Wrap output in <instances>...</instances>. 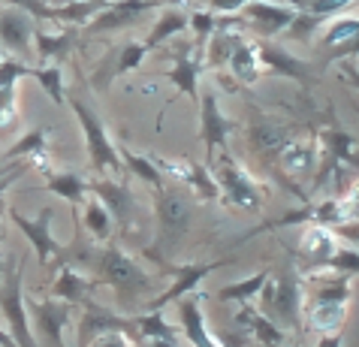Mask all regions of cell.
I'll return each instance as SVG.
<instances>
[{
  "label": "cell",
  "instance_id": "obj_1",
  "mask_svg": "<svg viewBox=\"0 0 359 347\" xmlns=\"http://www.w3.org/2000/svg\"><path fill=\"white\" fill-rule=\"evenodd\" d=\"M94 281H97V287L100 284L112 287L121 308H130V305H136L154 287L151 275H148L142 266H139L133 257L127 254L124 247H118V245H109L106 251L100 254V260H97V278H94Z\"/></svg>",
  "mask_w": 359,
  "mask_h": 347
},
{
  "label": "cell",
  "instance_id": "obj_2",
  "mask_svg": "<svg viewBox=\"0 0 359 347\" xmlns=\"http://www.w3.org/2000/svg\"><path fill=\"white\" fill-rule=\"evenodd\" d=\"M73 112L82 124V133H85V145H88V157H91V166L97 175H106V172H118L124 178V161L118 154V145L109 139L103 121L97 118V112L91 106H85L82 100H69Z\"/></svg>",
  "mask_w": 359,
  "mask_h": 347
},
{
  "label": "cell",
  "instance_id": "obj_3",
  "mask_svg": "<svg viewBox=\"0 0 359 347\" xmlns=\"http://www.w3.org/2000/svg\"><path fill=\"white\" fill-rule=\"evenodd\" d=\"M0 311L9 323V335L18 347H36L31 314H27V296H25V263L13 257V272H9L4 290H0Z\"/></svg>",
  "mask_w": 359,
  "mask_h": 347
},
{
  "label": "cell",
  "instance_id": "obj_4",
  "mask_svg": "<svg viewBox=\"0 0 359 347\" xmlns=\"http://www.w3.org/2000/svg\"><path fill=\"white\" fill-rule=\"evenodd\" d=\"M208 170H212L215 184L221 187V196L229 205L248 208V212H260V205H263L260 187L254 184V178L248 175L242 166H236V161L226 151L221 154V161H215Z\"/></svg>",
  "mask_w": 359,
  "mask_h": 347
},
{
  "label": "cell",
  "instance_id": "obj_5",
  "mask_svg": "<svg viewBox=\"0 0 359 347\" xmlns=\"http://www.w3.org/2000/svg\"><path fill=\"white\" fill-rule=\"evenodd\" d=\"M194 205L182 191H163L157 193V221H161V236L157 245L148 247V257H157L161 247H175V242L182 239L191 226Z\"/></svg>",
  "mask_w": 359,
  "mask_h": 347
},
{
  "label": "cell",
  "instance_id": "obj_6",
  "mask_svg": "<svg viewBox=\"0 0 359 347\" xmlns=\"http://www.w3.org/2000/svg\"><path fill=\"white\" fill-rule=\"evenodd\" d=\"M263 314L269 311L281 326H302V287L293 272H284L278 281H266L263 287Z\"/></svg>",
  "mask_w": 359,
  "mask_h": 347
},
{
  "label": "cell",
  "instance_id": "obj_7",
  "mask_svg": "<svg viewBox=\"0 0 359 347\" xmlns=\"http://www.w3.org/2000/svg\"><path fill=\"white\" fill-rule=\"evenodd\" d=\"M52 217H55V208L52 205H43V212H39V217H25L18 208H9V221H13L18 230L25 233V239L34 245V254H36V260L39 266H48V263H55V260H61L64 257V247L55 242V236H52Z\"/></svg>",
  "mask_w": 359,
  "mask_h": 347
},
{
  "label": "cell",
  "instance_id": "obj_8",
  "mask_svg": "<svg viewBox=\"0 0 359 347\" xmlns=\"http://www.w3.org/2000/svg\"><path fill=\"white\" fill-rule=\"evenodd\" d=\"M226 263H233V260H212V263H191V266H166V269H172L175 272V281L166 287V290L161 293V296H154L151 302L145 305V311H163L169 302H178V299H184L187 293H194L199 284L205 281L212 272H217L221 266H226Z\"/></svg>",
  "mask_w": 359,
  "mask_h": 347
},
{
  "label": "cell",
  "instance_id": "obj_9",
  "mask_svg": "<svg viewBox=\"0 0 359 347\" xmlns=\"http://www.w3.org/2000/svg\"><path fill=\"white\" fill-rule=\"evenodd\" d=\"M233 130V121H226V115L217 106V94L215 91H203L199 94V136L205 145V166L215 163V151L226 148V136Z\"/></svg>",
  "mask_w": 359,
  "mask_h": 347
},
{
  "label": "cell",
  "instance_id": "obj_10",
  "mask_svg": "<svg viewBox=\"0 0 359 347\" xmlns=\"http://www.w3.org/2000/svg\"><path fill=\"white\" fill-rule=\"evenodd\" d=\"M109 332H121V335L136 332L133 317H124V314H118L112 308H106V305L88 299L85 302V314H82V320H79V344L88 347L94 339L109 335Z\"/></svg>",
  "mask_w": 359,
  "mask_h": 347
},
{
  "label": "cell",
  "instance_id": "obj_11",
  "mask_svg": "<svg viewBox=\"0 0 359 347\" xmlns=\"http://www.w3.org/2000/svg\"><path fill=\"white\" fill-rule=\"evenodd\" d=\"M27 314L34 317L36 329L52 347H67L64 344V329L73 320V305L61 299H31L27 296Z\"/></svg>",
  "mask_w": 359,
  "mask_h": 347
},
{
  "label": "cell",
  "instance_id": "obj_12",
  "mask_svg": "<svg viewBox=\"0 0 359 347\" xmlns=\"http://www.w3.org/2000/svg\"><path fill=\"white\" fill-rule=\"evenodd\" d=\"M254 48H257V57H260V67L269 69V73H278V76H290L293 82H302L308 85L314 79V67L302 61V57L290 55L284 46L272 43V39H254Z\"/></svg>",
  "mask_w": 359,
  "mask_h": 347
},
{
  "label": "cell",
  "instance_id": "obj_13",
  "mask_svg": "<svg viewBox=\"0 0 359 347\" xmlns=\"http://www.w3.org/2000/svg\"><path fill=\"white\" fill-rule=\"evenodd\" d=\"M34 18L18 4L0 6V48L13 55H27L34 48Z\"/></svg>",
  "mask_w": 359,
  "mask_h": 347
},
{
  "label": "cell",
  "instance_id": "obj_14",
  "mask_svg": "<svg viewBox=\"0 0 359 347\" xmlns=\"http://www.w3.org/2000/svg\"><path fill=\"white\" fill-rule=\"evenodd\" d=\"M242 15H217V31L212 34V39H208V52H205V64L208 69H221L229 64V57H233V52L238 46L245 43L242 36Z\"/></svg>",
  "mask_w": 359,
  "mask_h": 347
},
{
  "label": "cell",
  "instance_id": "obj_15",
  "mask_svg": "<svg viewBox=\"0 0 359 347\" xmlns=\"http://www.w3.org/2000/svg\"><path fill=\"white\" fill-rule=\"evenodd\" d=\"M242 13H245V22L254 25L263 34L260 39H272L281 31H287V27H293L299 9L296 4H245Z\"/></svg>",
  "mask_w": 359,
  "mask_h": 347
},
{
  "label": "cell",
  "instance_id": "obj_16",
  "mask_svg": "<svg viewBox=\"0 0 359 347\" xmlns=\"http://www.w3.org/2000/svg\"><path fill=\"white\" fill-rule=\"evenodd\" d=\"M91 193L109 208L112 221L121 226L124 233L130 230L133 221H136V200H133L130 184H127L124 178H121V182H94L91 184Z\"/></svg>",
  "mask_w": 359,
  "mask_h": 347
},
{
  "label": "cell",
  "instance_id": "obj_17",
  "mask_svg": "<svg viewBox=\"0 0 359 347\" xmlns=\"http://www.w3.org/2000/svg\"><path fill=\"white\" fill-rule=\"evenodd\" d=\"M320 55L326 64L344 55H359V18H338L320 36Z\"/></svg>",
  "mask_w": 359,
  "mask_h": 347
},
{
  "label": "cell",
  "instance_id": "obj_18",
  "mask_svg": "<svg viewBox=\"0 0 359 347\" xmlns=\"http://www.w3.org/2000/svg\"><path fill=\"white\" fill-rule=\"evenodd\" d=\"M157 4L151 0H124V4H109L103 13H100L91 25H88V34H103V31H121L127 25H136L139 18H145V13H151Z\"/></svg>",
  "mask_w": 359,
  "mask_h": 347
},
{
  "label": "cell",
  "instance_id": "obj_19",
  "mask_svg": "<svg viewBox=\"0 0 359 347\" xmlns=\"http://www.w3.org/2000/svg\"><path fill=\"white\" fill-rule=\"evenodd\" d=\"M178 320H182L184 339L191 341L194 347H224L221 341H215L212 335H208L205 314H203V296H199V293L178 299Z\"/></svg>",
  "mask_w": 359,
  "mask_h": 347
},
{
  "label": "cell",
  "instance_id": "obj_20",
  "mask_svg": "<svg viewBox=\"0 0 359 347\" xmlns=\"http://www.w3.org/2000/svg\"><path fill=\"white\" fill-rule=\"evenodd\" d=\"M94 290H97V281L85 278L79 269H73V266H61L52 290H48V299H61V302H69L76 308V305H85L91 299Z\"/></svg>",
  "mask_w": 359,
  "mask_h": 347
},
{
  "label": "cell",
  "instance_id": "obj_21",
  "mask_svg": "<svg viewBox=\"0 0 359 347\" xmlns=\"http://www.w3.org/2000/svg\"><path fill=\"white\" fill-rule=\"evenodd\" d=\"M332 272V269H329ZM308 290H311V305H344L351 299V275H320L314 272L308 278ZM308 305V308H311Z\"/></svg>",
  "mask_w": 359,
  "mask_h": 347
},
{
  "label": "cell",
  "instance_id": "obj_22",
  "mask_svg": "<svg viewBox=\"0 0 359 347\" xmlns=\"http://www.w3.org/2000/svg\"><path fill=\"white\" fill-rule=\"evenodd\" d=\"M236 323L242 326V329H248L254 335L257 341H260V347H275V344H284L287 341V329H281L272 317H266L263 311L251 308V305H242V311L236 314Z\"/></svg>",
  "mask_w": 359,
  "mask_h": 347
},
{
  "label": "cell",
  "instance_id": "obj_23",
  "mask_svg": "<svg viewBox=\"0 0 359 347\" xmlns=\"http://www.w3.org/2000/svg\"><path fill=\"white\" fill-rule=\"evenodd\" d=\"M203 61H199L196 55H191V48H178V57L172 69H166V79L178 88V94L182 97H191V100H196L199 97V73H203Z\"/></svg>",
  "mask_w": 359,
  "mask_h": 347
},
{
  "label": "cell",
  "instance_id": "obj_24",
  "mask_svg": "<svg viewBox=\"0 0 359 347\" xmlns=\"http://www.w3.org/2000/svg\"><path fill=\"white\" fill-rule=\"evenodd\" d=\"M145 57H148V46H145V43H136V39H127V43L115 52L112 61H109L112 67H106L100 76H94V88H106V82H109L112 76L133 73V69H139V64H142Z\"/></svg>",
  "mask_w": 359,
  "mask_h": 347
},
{
  "label": "cell",
  "instance_id": "obj_25",
  "mask_svg": "<svg viewBox=\"0 0 359 347\" xmlns=\"http://www.w3.org/2000/svg\"><path fill=\"white\" fill-rule=\"evenodd\" d=\"M76 46V31L73 27H64L61 34H52V31H36L34 34V52L39 57V67L46 61H64V57L73 52Z\"/></svg>",
  "mask_w": 359,
  "mask_h": 347
},
{
  "label": "cell",
  "instance_id": "obj_26",
  "mask_svg": "<svg viewBox=\"0 0 359 347\" xmlns=\"http://www.w3.org/2000/svg\"><path fill=\"white\" fill-rule=\"evenodd\" d=\"M335 247H338V239L326 230V226H308V233L302 236V242H299V257H302V260H311L314 269H317V266L329 263V257L335 254Z\"/></svg>",
  "mask_w": 359,
  "mask_h": 347
},
{
  "label": "cell",
  "instance_id": "obj_27",
  "mask_svg": "<svg viewBox=\"0 0 359 347\" xmlns=\"http://www.w3.org/2000/svg\"><path fill=\"white\" fill-rule=\"evenodd\" d=\"M187 27H191L187 9H182V6H163L161 15H157V22H154V27H151V34H148V39H145L148 52H151V48H157L161 43H166L169 36L187 31Z\"/></svg>",
  "mask_w": 359,
  "mask_h": 347
},
{
  "label": "cell",
  "instance_id": "obj_28",
  "mask_svg": "<svg viewBox=\"0 0 359 347\" xmlns=\"http://www.w3.org/2000/svg\"><path fill=\"white\" fill-rule=\"evenodd\" d=\"M323 145H326V163L335 166H351L359 170V157L356 151V139L344 130H323Z\"/></svg>",
  "mask_w": 359,
  "mask_h": 347
},
{
  "label": "cell",
  "instance_id": "obj_29",
  "mask_svg": "<svg viewBox=\"0 0 359 347\" xmlns=\"http://www.w3.org/2000/svg\"><path fill=\"white\" fill-rule=\"evenodd\" d=\"M46 187L55 196H61V200L73 203V205L85 203V196L91 193V184L76 172H46Z\"/></svg>",
  "mask_w": 359,
  "mask_h": 347
},
{
  "label": "cell",
  "instance_id": "obj_30",
  "mask_svg": "<svg viewBox=\"0 0 359 347\" xmlns=\"http://www.w3.org/2000/svg\"><path fill=\"white\" fill-rule=\"evenodd\" d=\"M281 166L290 175H308V172H314V148H311V142L290 139V142L281 148Z\"/></svg>",
  "mask_w": 359,
  "mask_h": 347
},
{
  "label": "cell",
  "instance_id": "obj_31",
  "mask_svg": "<svg viewBox=\"0 0 359 347\" xmlns=\"http://www.w3.org/2000/svg\"><path fill=\"white\" fill-rule=\"evenodd\" d=\"M226 67L233 69L236 79H238L242 85H254L257 79H260V73H263L260 57H257V48H254V43H248V39L233 52V57H229Z\"/></svg>",
  "mask_w": 359,
  "mask_h": 347
},
{
  "label": "cell",
  "instance_id": "obj_32",
  "mask_svg": "<svg viewBox=\"0 0 359 347\" xmlns=\"http://www.w3.org/2000/svg\"><path fill=\"white\" fill-rule=\"evenodd\" d=\"M266 281H269V272H257V275H251V278H245V281H233V284H224L221 290L215 293V299L217 302H224V305H229V302H238V305H245L251 296H257L266 287Z\"/></svg>",
  "mask_w": 359,
  "mask_h": 347
},
{
  "label": "cell",
  "instance_id": "obj_33",
  "mask_svg": "<svg viewBox=\"0 0 359 347\" xmlns=\"http://www.w3.org/2000/svg\"><path fill=\"white\" fill-rule=\"evenodd\" d=\"M118 154L124 157V170H130L136 178H142L145 184H151V191L154 193H163L166 191V184H163V175H161V170L154 166V161H148V157H142V154H133L130 148H118Z\"/></svg>",
  "mask_w": 359,
  "mask_h": 347
},
{
  "label": "cell",
  "instance_id": "obj_34",
  "mask_svg": "<svg viewBox=\"0 0 359 347\" xmlns=\"http://www.w3.org/2000/svg\"><path fill=\"white\" fill-rule=\"evenodd\" d=\"M136 335H142L148 341H175V326L166 320L163 311H145L133 317Z\"/></svg>",
  "mask_w": 359,
  "mask_h": 347
},
{
  "label": "cell",
  "instance_id": "obj_35",
  "mask_svg": "<svg viewBox=\"0 0 359 347\" xmlns=\"http://www.w3.org/2000/svg\"><path fill=\"white\" fill-rule=\"evenodd\" d=\"M82 224H85V230L94 236V239H109L112 236V215H109V208L97 200V196L91 193V200L85 203V212H82Z\"/></svg>",
  "mask_w": 359,
  "mask_h": 347
},
{
  "label": "cell",
  "instance_id": "obj_36",
  "mask_svg": "<svg viewBox=\"0 0 359 347\" xmlns=\"http://www.w3.org/2000/svg\"><path fill=\"white\" fill-rule=\"evenodd\" d=\"M184 182L194 187V193L199 196V200H217V196H221V187L215 184V175L205 163H194V161L187 163Z\"/></svg>",
  "mask_w": 359,
  "mask_h": 347
},
{
  "label": "cell",
  "instance_id": "obj_37",
  "mask_svg": "<svg viewBox=\"0 0 359 347\" xmlns=\"http://www.w3.org/2000/svg\"><path fill=\"white\" fill-rule=\"evenodd\" d=\"M43 148H46V130H43V127H36V130L18 136V142L9 145L6 151L0 154V161L13 163L15 157H39V154H43Z\"/></svg>",
  "mask_w": 359,
  "mask_h": 347
},
{
  "label": "cell",
  "instance_id": "obj_38",
  "mask_svg": "<svg viewBox=\"0 0 359 347\" xmlns=\"http://www.w3.org/2000/svg\"><path fill=\"white\" fill-rule=\"evenodd\" d=\"M34 79L39 82V88L52 97V103L64 106L67 97H64V73L57 64H43V67H34Z\"/></svg>",
  "mask_w": 359,
  "mask_h": 347
},
{
  "label": "cell",
  "instance_id": "obj_39",
  "mask_svg": "<svg viewBox=\"0 0 359 347\" xmlns=\"http://www.w3.org/2000/svg\"><path fill=\"white\" fill-rule=\"evenodd\" d=\"M341 320H344V305H311L314 329H320L326 335H332V329L341 332Z\"/></svg>",
  "mask_w": 359,
  "mask_h": 347
},
{
  "label": "cell",
  "instance_id": "obj_40",
  "mask_svg": "<svg viewBox=\"0 0 359 347\" xmlns=\"http://www.w3.org/2000/svg\"><path fill=\"white\" fill-rule=\"evenodd\" d=\"M290 133L284 130V127H257L254 130V136H251V142L260 148V151H269V154H281V148L290 142Z\"/></svg>",
  "mask_w": 359,
  "mask_h": 347
},
{
  "label": "cell",
  "instance_id": "obj_41",
  "mask_svg": "<svg viewBox=\"0 0 359 347\" xmlns=\"http://www.w3.org/2000/svg\"><path fill=\"white\" fill-rule=\"evenodd\" d=\"M187 18H191V31L196 34V46L203 48L217 31V15L212 9H194V13H187Z\"/></svg>",
  "mask_w": 359,
  "mask_h": 347
},
{
  "label": "cell",
  "instance_id": "obj_42",
  "mask_svg": "<svg viewBox=\"0 0 359 347\" xmlns=\"http://www.w3.org/2000/svg\"><path fill=\"white\" fill-rule=\"evenodd\" d=\"M326 269L344 272V275H359V247H353V245H338L335 254L329 257Z\"/></svg>",
  "mask_w": 359,
  "mask_h": 347
},
{
  "label": "cell",
  "instance_id": "obj_43",
  "mask_svg": "<svg viewBox=\"0 0 359 347\" xmlns=\"http://www.w3.org/2000/svg\"><path fill=\"white\" fill-rule=\"evenodd\" d=\"M25 76H34L31 64H22V61H15V57H4V61H0V91H4V88H15V82Z\"/></svg>",
  "mask_w": 359,
  "mask_h": 347
},
{
  "label": "cell",
  "instance_id": "obj_44",
  "mask_svg": "<svg viewBox=\"0 0 359 347\" xmlns=\"http://www.w3.org/2000/svg\"><path fill=\"white\" fill-rule=\"evenodd\" d=\"M94 347H133V344L127 341V335H121V332H109V335L94 339Z\"/></svg>",
  "mask_w": 359,
  "mask_h": 347
},
{
  "label": "cell",
  "instance_id": "obj_45",
  "mask_svg": "<svg viewBox=\"0 0 359 347\" xmlns=\"http://www.w3.org/2000/svg\"><path fill=\"white\" fill-rule=\"evenodd\" d=\"M15 175H18V170H9L4 178H0V193H4L6 187L15 182ZM4 239H6V224H4V215H0V245H4Z\"/></svg>",
  "mask_w": 359,
  "mask_h": 347
},
{
  "label": "cell",
  "instance_id": "obj_46",
  "mask_svg": "<svg viewBox=\"0 0 359 347\" xmlns=\"http://www.w3.org/2000/svg\"><path fill=\"white\" fill-rule=\"evenodd\" d=\"M344 341V335L341 332H332V335H323L320 341H317V347H341Z\"/></svg>",
  "mask_w": 359,
  "mask_h": 347
},
{
  "label": "cell",
  "instance_id": "obj_47",
  "mask_svg": "<svg viewBox=\"0 0 359 347\" xmlns=\"http://www.w3.org/2000/svg\"><path fill=\"white\" fill-rule=\"evenodd\" d=\"M341 69H344V76H347V82H351V85L356 88V91H359V69H356V67H351V64H344Z\"/></svg>",
  "mask_w": 359,
  "mask_h": 347
},
{
  "label": "cell",
  "instance_id": "obj_48",
  "mask_svg": "<svg viewBox=\"0 0 359 347\" xmlns=\"http://www.w3.org/2000/svg\"><path fill=\"white\" fill-rule=\"evenodd\" d=\"M0 347H18V344L13 341V335H9V332H4V329H0Z\"/></svg>",
  "mask_w": 359,
  "mask_h": 347
},
{
  "label": "cell",
  "instance_id": "obj_49",
  "mask_svg": "<svg viewBox=\"0 0 359 347\" xmlns=\"http://www.w3.org/2000/svg\"><path fill=\"white\" fill-rule=\"evenodd\" d=\"M151 347H178L175 341H151Z\"/></svg>",
  "mask_w": 359,
  "mask_h": 347
},
{
  "label": "cell",
  "instance_id": "obj_50",
  "mask_svg": "<svg viewBox=\"0 0 359 347\" xmlns=\"http://www.w3.org/2000/svg\"><path fill=\"white\" fill-rule=\"evenodd\" d=\"M275 347H299V344H296V341H293V344H290V341H284V344H275Z\"/></svg>",
  "mask_w": 359,
  "mask_h": 347
},
{
  "label": "cell",
  "instance_id": "obj_51",
  "mask_svg": "<svg viewBox=\"0 0 359 347\" xmlns=\"http://www.w3.org/2000/svg\"><path fill=\"white\" fill-rule=\"evenodd\" d=\"M6 172H9V170H6V166H4V170H0V178H4V175H6Z\"/></svg>",
  "mask_w": 359,
  "mask_h": 347
},
{
  "label": "cell",
  "instance_id": "obj_52",
  "mask_svg": "<svg viewBox=\"0 0 359 347\" xmlns=\"http://www.w3.org/2000/svg\"><path fill=\"white\" fill-rule=\"evenodd\" d=\"M4 57H6V52H4V48H0V61H4Z\"/></svg>",
  "mask_w": 359,
  "mask_h": 347
},
{
  "label": "cell",
  "instance_id": "obj_53",
  "mask_svg": "<svg viewBox=\"0 0 359 347\" xmlns=\"http://www.w3.org/2000/svg\"><path fill=\"white\" fill-rule=\"evenodd\" d=\"M0 154H4V151H0Z\"/></svg>",
  "mask_w": 359,
  "mask_h": 347
}]
</instances>
